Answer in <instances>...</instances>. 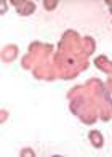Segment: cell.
<instances>
[{
	"label": "cell",
	"instance_id": "cell-1",
	"mask_svg": "<svg viewBox=\"0 0 112 157\" xmlns=\"http://www.w3.org/2000/svg\"><path fill=\"white\" fill-rule=\"evenodd\" d=\"M90 136H91V140L95 141L93 144L96 146V147H101L103 146V136L98 132H91V135H90Z\"/></svg>",
	"mask_w": 112,
	"mask_h": 157
}]
</instances>
